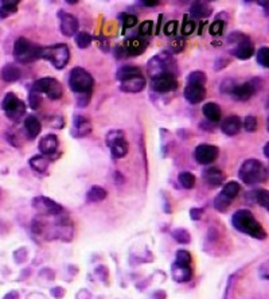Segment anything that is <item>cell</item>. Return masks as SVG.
I'll use <instances>...</instances> for the list:
<instances>
[{"instance_id":"61","label":"cell","mask_w":269,"mask_h":299,"mask_svg":"<svg viewBox=\"0 0 269 299\" xmlns=\"http://www.w3.org/2000/svg\"><path fill=\"white\" fill-rule=\"evenodd\" d=\"M268 148H269V143H266L265 144V147H264V155H265V158H268V156H269Z\"/></svg>"},{"instance_id":"12","label":"cell","mask_w":269,"mask_h":299,"mask_svg":"<svg viewBox=\"0 0 269 299\" xmlns=\"http://www.w3.org/2000/svg\"><path fill=\"white\" fill-rule=\"evenodd\" d=\"M151 88H152V91L157 92L160 95L162 93H170V92L176 91L178 80L174 74L166 73V74H162L156 78H152L151 80Z\"/></svg>"},{"instance_id":"14","label":"cell","mask_w":269,"mask_h":299,"mask_svg":"<svg viewBox=\"0 0 269 299\" xmlns=\"http://www.w3.org/2000/svg\"><path fill=\"white\" fill-rule=\"evenodd\" d=\"M58 18H60V27L61 33L65 37H75L78 33L79 22L74 15H71L69 12L60 11L58 12Z\"/></svg>"},{"instance_id":"32","label":"cell","mask_w":269,"mask_h":299,"mask_svg":"<svg viewBox=\"0 0 269 299\" xmlns=\"http://www.w3.org/2000/svg\"><path fill=\"white\" fill-rule=\"evenodd\" d=\"M251 196L253 197L254 202L262 206L264 209H269V193L268 190L260 189L251 192Z\"/></svg>"},{"instance_id":"19","label":"cell","mask_w":269,"mask_h":299,"mask_svg":"<svg viewBox=\"0 0 269 299\" xmlns=\"http://www.w3.org/2000/svg\"><path fill=\"white\" fill-rule=\"evenodd\" d=\"M58 146H60V142H58V138L54 133H47L38 143L39 151H41L42 155L45 156L52 155L58 150Z\"/></svg>"},{"instance_id":"15","label":"cell","mask_w":269,"mask_h":299,"mask_svg":"<svg viewBox=\"0 0 269 299\" xmlns=\"http://www.w3.org/2000/svg\"><path fill=\"white\" fill-rule=\"evenodd\" d=\"M183 95L184 99L190 104H199L205 100L207 91H206L205 85H201V84H187Z\"/></svg>"},{"instance_id":"33","label":"cell","mask_w":269,"mask_h":299,"mask_svg":"<svg viewBox=\"0 0 269 299\" xmlns=\"http://www.w3.org/2000/svg\"><path fill=\"white\" fill-rule=\"evenodd\" d=\"M238 193H239V183L235 181L228 182V183L222 187V190H221V194H224L225 197H228L229 200H232V201L238 196Z\"/></svg>"},{"instance_id":"58","label":"cell","mask_w":269,"mask_h":299,"mask_svg":"<svg viewBox=\"0 0 269 299\" xmlns=\"http://www.w3.org/2000/svg\"><path fill=\"white\" fill-rule=\"evenodd\" d=\"M142 6H146V7H157L159 6V2H155V0H151V2H140Z\"/></svg>"},{"instance_id":"16","label":"cell","mask_w":269,"mask_h":299,"mask_svg":"<svg viewBox=\"0 0 269 299\" xmlns=\"http://www.w3.org/2000/svg\"><path fill=\"white\" fill-rule=\"evenodd\" d=\"M171 277L176 283H186L193 278V268H191V265L175 261L171 265Z\"/></svg>"},{"instance_id":"30","label":"cell","mask_w":269,"mask_h":299,"mask_svg":"<svg viewBox=\"0 0 269 299\" xmlns=\"http://www.w3.org/2000/svg\"><path fill=\"white\" fill-rule=\"evenodd\" d=\"M19 2H2L0 3V19H7L8 16L18 11Z\"/></svg>"},{"instance_id":"45","label":"cell","mask_w":269,"mask_h":299,"mask_svg":"<svg viewBox=\"0 0 269 299\" xmlns=\"http://www.w3.org/2000/svg\"><path fill=\"white\" fill-rule=\"evenodd\" d=\"M235 85H237V84H235L232 78H226V80H224L222 84H221V93H222V95H232V92L235 88Z\"/></svg>"},{"instance_id":"56","label":"cell","mask_w":269,"mask_h":299,"mask_svg":"<svg viewBox=\"0 0 269 299\" xmlns=\"http://www.w3.org/2000/svg\"><path fill=\"white\" fill-rule=\"evenodd\" d=\"M228 65H229V61H226V60H218L217 61V64L214 65V69H216V70H220V69L225 68V66H228Z\"/></svg>"},{"instance_id":"50","label":"cell","mask_w":269,"mask_h":299,"mask_svg":"<svg viewBox=\"0 0 269 299\" xmlns=\"http://www.w3.org/2000/svg\"><path fill=\"white\" fill-rule=\"evenodd\" d=\"M176 29H178V22H176V20H171V22H168L167 24H166L163 31H165V34L167 35V37H171V35H175Z\"/></svg>"},{"instance_id":"60","label":"cell","mask_w":269,"mask_h":299,"mask_svg":"<svg viewBox=\"0 0 269 299\" xmlns=\"http://www.w3.org/2000/svg\"><path fill=\"white\" fill-rule=\"evenodd\" d=\"M258 6H262V7H264V11H265L266 14H268V7H269V4L266 3V2H260V3H258Z\"/></svg>"},{"instance_id":"18","label":"cell","mask_w":269,"mask_h":299,"mask_svg":"<svg viewBox=\"0 0 269 299\" xmlns=\"http://www.w3.org/2000/svg\"><path fill=\"white\" fill-rule=\"evenodd\" d=\"M123 47L128 57L129 56H142L147 49V41L142 37H133V38L125 41Z\"/></svg>"},{"instance_id":"51","label":"cell","mask_w":269,"mask_h":299,"mask_svg":"<svg viewBox=\"0 0 269 299\" xmlns=\"http://www.w3.org/2000/svg\"><path fill=\"white\" fill-rule=\"evenodd\" d=\"M96 275H97L98 278H100L102 282H106V279H108V269H106V267H104V265H98V267H96Z\"/></svg>"},{"instance_id":"23","label":"cell","mask_w":269,"mask_h":299,"mask_svg":"<svg viewBox=\"0 0 269 299\" xmlns=\"http://www.w3.org/2000/svg\"><path fill=\"white\" fill-rule=\"evenodd\" d=\"M202 178L210 187H218L224 182V173L218 167H209L202 173Z\"/></svg>"},{"instance_id":"27","label":"cell","mask_w":269,"mask_h":299,"mask_svg":"<svg viewBox=\"0 0 269 299\" xmlns=\"http://www.w3.org/2000/svg\"><path fill=\"white\" fill-rule=\"evenodd\" d=\"M24 131H26V135L29 137V139H35V138L41 133L42 131V124L39 119L37 116H27L24 119Z\"/></svg>"},{"instance_id":"37","label":"cell","mask_w":269,"mask_h":299,"mask_svg":"<svg viewBox=\"0 0 269 299\" xmlns=\"http://www.w3.org/2000/svg\"><path fill=\"white\" fill-rule=\"evenodd\" d=\"M184 46H186V39H184L183 37H175V38H172L171 41H170L168 47H170L171 54H178L183 51ZM170 51H168V53H170Z\"/></svg>"},{"instance_id":"25","label":"cell","mask_w":269,"mask_h":299,"mask_svg":"<svg viewBox=\"0 0 269 299\" xmlns=\"http://www.w3.org/2000/svg\"><path fill=\"white\" fill-rule=\"evenodd\" d=\"M202 114L205 116V119L209 123H218L221 120V116H222V111H221L220 105L216 104V102H206L205 105L202 106Z\"/></svg>"},{"instance_id":"49","label":"cell","mask_w":269,"mask_h":299,"mask_svg":"<svg viewBox=\"0 0 269 299\" xmlns=\"http://www.w3.org/2000/svg\"><path fill=\"white\" fill-rule=\"evenodd\" d=\"M29 101H30V106L33 110H39V106H41V96L38 92H35L34 89H31L30 96H29Z\"/></svg>"},{"instance_id":"39","label":"cell","mask_w":269,"mask_h":299,"mask_svg":"<svg viewBox=\"0 0 269 299\" xmlns=\"http://www.w3.org/2000/svg\"><path fill=\"white\" fill-rule=\"evenodd\" d=\"M195 31V20H193L189 15L184 16L183 23H182V37H189Z\"/></svg>"},{"instance_id":"57","label":"cell","mask_w":269,"mask_h":299,"mask_svg":"<svg viewBox=\"0 0 269 299\" xmlns=\"http://www.w3.org/2000/svg\"><path fill=\"white\" fill-rule=\"evenodd\" d=\"M92 295H90L89 291H86V290H81V291L77 294V299H90Z\"/></svg>"},{"instance_id":"38","label":"cell","mask_w":269,"mask_h":299,"mask_svg":"<svg viewBox=\"0 0 269 299\" xmlns=\"http://www.w3.org/2000/svg\"><path fill=\"white\" fill-rule=\"evenodd\" d=\"M172 237L179 242V244H189L191 241L190 233L183 229V228H178V229H174L172 231Z\"/></svg>"},{"instance_id":"8","label":"cell","mask_w":269,"mask_h":299,"mask_svg":"<svg viewBox=\"0 0 269 299\" xmlns=\"http://www.w3.org/2000/svg\"><path fill=\"white\" fill-rule=\"evenodd\" d=\"M2 110L10 120L18 123L26 114V104L15 93H7L2 101Z\"/></svg>"},{"instance_id":"47","label":"cell","mask_w":269,"mask_h":299,"mask_svg":"<svg viewBox=\"0 0 269 299\" xmlns=\"http://www.w3.org/2000/svg\"><path fill=\"white\" fill-rule=\"evenodd\" d=\"M225 27V22L221 19H217L214 23H211V26H210L209 31L210 34L213 35V37H218V35L222 34V31H224Z\"/></svg>"},{"instance_id":"22","label":"cell","mask_w":269,"mask_h":299,"mask_svg":"<svg viewBox=\"0 0 269 299\" xmlns=\"http://www.w3.org/2000/svg\"><path fill=\"white\" fill-rule=\"evenodd\" d=\"M213 14V7L207 2H195L190 7V18L194 19H206Z\"/></svg>"},{"instance_id":"24","label":"cell","mask_w":269,"mask_h":299,"mask_svg":"<svg viewBox=\"0 0 269 299\" xmlns=\"http://www.w3.org/2000/svg\"><path fill=\"white\" fill-rule=\"evenodd\" d=\"M241 120H239L238 116H229V118L225 119L222 121V124H221V131L225 133V135H228V137H235L237 133H239L241 131Z\"/></svg>"},{"instance_id":"6","label":"cell","mask_w":269,"mask_h":299,"mask_svg":"<svg viewBox=\"0 0 269 299\" xmlns=\"http://www.w3.org/2000/svg\"><path fill=\"white\" fill-rule=\"evenodd\" d=\"M94 80L89 72H86L84 68L71 69L70 74H69V88L74 95L79 93H92L93 89Z\"/></svg>"},{"instance_id":"1","label":"cell","mask_w":269,"mask_h":299,"mask_svg":"<svg viewBox=\"0 0 269 299\" xmlns=\"http://www.w3.org/2000/svg\"><path fill=\"white\" fill-rule=\"evenodd\" d=\"M232 223L233 227H234L237 231L243 232V233L251 236L253 239H266V231L262 228L261 224L254 219L252 212H249L248 209H239V210H237V212L233 214Z\"/></svg>"},{"instance_id":"34","label":"cell","mask_w":269,"mask_h":299,"mask_svg":"<svg viewBox=\"0 0 269 299\" xmlns=\"http://www.w3.org/2000/svg\"><path fill=\"white\" fill-rule=\"evenodd\" d=\"M178 182L180 183V186L183 187V189H194L195 186V177L189 171H183V173H180L178 175Z\"/></svg>"},{"instance_id":"7","label":"cell","mask_w":269,"mask_h":299,"mask_svg":"<svg viewBox=\"0 0 269 299\" xmlns=\"http://www.w3.org/2000/svg\"><path fill=\"white\" fill-rule=\"evenodd\" d=\"M229 43H232L233 47L230 50V53L238 60H249L254 54V46L253 42L248 35L243 34V33H233L228 38Z\"/></svg>"},{"instance_id":"44","label":"cell","mask_w":269,"mask_h":299,"mask_svg":"<svg viewBox=\"0 0 269 299\" xmlns=\"http://www.w3.org/2000/svg\"><path fill=\"white\" fill-rule=\"evenodd\" d=\"M153 30V22L152 20H144V22L140 23V26H139V35L142 37V38L146 39L147 37H150L152 34Z\"/></svg>"},{"instance_id":"10","label":"cell","mask_w":269,"mask_h":299,"mask_svg":"<svg viewBox=\"0 0 269 299\" xmlns=\"http://www.w3.org/2000/svg\"><path fill=\"white\" fill-rule=\"evenodd\" d=\"M105 143L111 148V155L113 159H121L128 154V142L124 132L120 129H113L106 133Z\"/></svg>"},{"instance_id":"17","label":"cell","mask_w":269,"mask_h":299,"mask_svg":"<svg viewBox=\"0 0 269 299\" xmlns=\"http://www.w3.org/2000/svg\"><path fill=\"white\" fill-rule=\"evenodd\" d=\"M92 123L88 118L81 116V115H75L74 120H73V135L75 138H85L92 132Z\"/></svg>"},{"instance_id":"42","label":"cell","mask_w":269,"mask_h":299,"mask_svg":"<svg viewBox=\"0 0 269 299\" xmlns=\"http://www.w3.org/2000/svg\"><path fill=\"white\" fill-rule=\"evenodd\" d=\"M257 62L258 65H261L262 68H269V49L266 46L260 47L257 51Z\"/></svg>"},{"instance_id":"54","label":"cell","mask_w":269,"mask_h":299,"mask_svg":"<svg viewBox=\"0 0 269 299\" xmlns=\"http://www.w3.org/2000/svg\"><path fill=\"white\" fill-rule=\"evenodd\" d=\"M51 295L57 299H61L65 295V290L62 287H54L51 288Z\"/></svg>"},{"instance_id":"31","label":"cell","mask_w":269,"mask_h":299,"mask_svg":"<svg viewBox=\"0 0 269 299\" xmlns=\"http://www.w3.org/2000/svg\"><path fill=\"white\" fill-rule=\"evenodd\" d=\"M106 196H108V193H106V190L104 187L92 186L89 192H88V201L89 202H101V201H104L106 198Z\"/></svg>"},{"instance_id":"11","label":"cell","mask_w":269,"mask_h":299,"mask_svg":"<svg viewBox=\"0 0 269 299\" xmlns=\"http://www.w3.org/2000/svg\"><path fill=\"white\" fill-rule=\"evenodd\" d=\"M33 208L37 210L41 216L45 217H57L65 213L64 208L60 204H57L56 201L50 200L49 197H35L33 200Z\"/></svg>"},{"instance_id":"5","label":"cell","mask_w":269,"mask_h":299,"mask_svg":"<svg viewBox=\"0 0 269 299\" xmlns=\"http://www.w3.org/2000/svg\"><path fill=\"white\" fill-rule=\"evenodd\" d=\"M39 51H41V46L35 45L24 37H20L14 43L12 54L19 64H31L34 61L39 60Z\"/></svg>"},{"instance_id":"41","label":"cell","mask_w":269,"mask_h":299,"mask_svg":"<svg viewBox=\"0 0 269 299\" xmlns=\"http://www.w3.org/2000/svg\"><path fill=\"white\" fill-rule=\"evenodd\" d=\"M207 83V77L201 70H195V72L190 73V76L187 77V84H201V85H206Z\"/></svg>"},{"instance_id":"28","label":"cell","mask_w":269,"mask_h":299,"mask_svg":"<svg viewBox=\"0 0 269 299\" xmlns=\"http://www.w3.org/2000/svg\"><path fill=\"white\" fill-rule=\"evenodd\" d=\"M139 76H143V74L140 68H138V66H123V68H120L116 73V78L120 83Z\"/></svg>"},{"instance_id":"55","label":"cell","mask_w":269,"mask_h":299,"mask_svg":"<svg viewBox=\"0 0 269 299\" xmlns=\"http://www.w3.org/2000/svg\"><path fill=\"white\" fill-rule=\"evenodd\" d=\"M258 274H260V277H261L262 279H268V261H265V263L258 268Z\"/></svg>"},{"instance_id":"3","label":"cell","mask_w":269,"mask_h":299,"mask_svg":"<svg viewBox=\"0 0 269 299\" xmlns=\"http://www.w3.org/2000/svg\"><path fill=\"white\" fill-rule=\"evenodd\" d=\"M238 177L247 185H256V183H262L266 181L268 171L260 160L247 159L239 167Z\"/></svg>"},{"instance_id":"52","label":"cell","mask_w":269,"mask_h":299,"mask_svg":"<svg viewBox=\"0 0 269 299\" xmlns=\"http://www.w3.org/2000/svg\"><path fill=\"white\" fill-rule=\"evenodd\" d=\"M203 213H205V210H203L202 208H193L190 210L191 220H194V221H198V220L202 219V216H203Z\"/></svg>"},{"instance_id":"13","label":"cell","mask_w":269,"mask_h":299,"mask_svg":"<svg viewBox=\"0 0 269 299\" xmlns=\"http://www.w3.org/2000/svg\"><path fill=\"white\" fill-rule=\"evenodd\" d=\"M218 148L211 144H199L194 150V159L199 165H211L218 158Z\"/></svg>"},{"instance_id":"40","label":"cell","mask_w":269,"mask_h":299,"mask_svg":"<svg viewBox=\"0 0 269 299\" xmlns=\"http://www.w3.org/2000/svg\"><path fill=\"white\" fill-rule=\"evenodd\" d=\"M119 19L123 22L124 30L132 29V27L138 24V16L132 15V14H120Z\"/></svg>"},{"instance_id":"21","label":"cell","mask_w":269,"mask_h":299,"mask_svg":"<svg viewBox=\"0 0 269 299\" xmlns=\"http://www.w3.org/2000/svg\"><path fill=\"white\" fill-rule=\"evenodd\" d=\"M256 88L252 83H244L241 85H235V88L233 89L232 96L233 99L237 100V101H248L253 97V95L256 93Z\"/></svg>"},{"instance_id":"26","label":"cell","mask_w":269,"mask_h":299,"mask_svg":"<svg viewBox=\"0 0 269 299\" xmlns=\"http://www.w3.org/2000/svg\"><path fill=\"white\" fill-rule=\"evenodd\" d=\"M0 77L6 83H15V81H18L22 77V72H20L18 65L7 64L4 65L2 70H0Z\"/></svg>"},{"instance_id":"36","label":"cell","mask_w":269,"mask_h":299,"mask_svg":"<svg viewBox=\"0 0 269 299\" xmlns=\"http://www.w3.org/2000/svg\"><path fill=\"white\" fill-rule=\"evenodd\" d=\"M233 201L229 200L228 197H225L224 194H218L217 197H216V200H214V208L217 209L218 212L224 213L226 212L229 208H230V205H232Z\"/></svg>"},{"instance_id":"20","label":"cell","mask_w":269,"mask_h":299,"mask_svg":"<svg viewBox=\"0 0 269 299\" xmlns=\"http://www.w3.org/2000/svg\"><path fill=\"white\" fill-rule=\"evenodd\" d=\"M147 85L146 78L143 76L133 77V78H129V80L121 81L120 83V89L125 93H140L142 91H144V88Z\"/></svg>"},{"instance_id":"48","label":"cell","mask_w":269,"mask_h":299,"mask_svg":"<svg viewBox=\"0 0 269 299\" xmlns=\"http://www.w3.org/2000/svg\"><path fill=\"white\" fill-rule=\"evenodd\" d=\"M90 99H92V93H79L75 95V104L79 108H85L86 105H89Z\"/></svg>"},{"instance_id":"53","label":"cell","mask_w":269,"mask_h":299,"mask_svg":"<svg viewBox=\"0 0 269 299\" xmlns=\"http://www.w3.org/2000/svg\"><path fill=\"white\" fill-rule=\"evenodd\" d=\"M97 41H98V46H100V49L102 50V51H108V50H109V41H108V39L104 38V37H98Z\"/></svg>"},{"instance_id":"29","label":"cell","mask_w":269,"mask_h":299,"mask_svg":"<svg viewBox=\"0 0 269 299\" xmlns=\"http://www.w3.org/2000/svg\"><path fill=\"white\" fill-rule=\"evenodd\" d=\"M50 162H51V159H50L49 156H45L41 154V155H35L31 158L30 166L33 167L37 173H45V171L49 169Z\"/></svg>"},{"instance_id":"43","label":"cell","mask_w":269,"mask_h":299,"mask_svg":"<svg viewBox=\"0 0 269 299\" xmlns=\"http://www.w3.org/2000/svg\"><path fill=\"white\" fill-rule=\"evenodd\" d=\"M257 127L258 120L254 115H249V116L245 118V120H244V129H245L247 132H256V131H257Z\"/></svg>"},{"instance_id":"35","label":"cell","mask_w":269,"mask_h":299,"mask_svg":"<svg viewBox=\"0 0 269 299\" xmlns=\"http://www.w3.org/2000/svg\"><path fill=\"white\" fill-rule=\"evenodd\" d=\"M92 42H93L92 35L89 33H86V31H78L77 35H75V43H77L79 49H88L92 45Z\"/></svg>"},{"instance_id":"59","label":"cell","mask_w":269,"mask_h":299,"mask_svg":"<svg viewBox=\"0 0 269 299\" xmlns=\"http://www.w3.org/2000/svg\"><path fill=\"white\" fill-rule=\"evenodd\" d=\"M3 299H19V292H18V291H11V292H8L7 295L4 296Z\"/></svg>"},{"instance_id":"2","label":"cell","mask_w":269,"mask_h":299,"mask_svg":"<svg viewBox=\"0 0 269 299\" xmlns=\"http://www.w3.org/2000/svg\"><path fill=\"white\" fill-rule=\"evenodd\" d=\"M147 72L150 78H156V77L170 73L176 77L178 73V66H176V61L174 60L171 53L168 51H162V53L153 56L148 64H147Z\"/></svg>"},{"instance_id":"46","label":"cell","mask_w":269,"mask_h":299,"mask_svg":"<svg viewBox=\"0 0 269 299\" xmlns=\"http://www.w3.org/2000/svg\"><path fill=\"white\" fill-rule=\"evenodd\" d=\"M176 263H182V264H191V254L186 250H179L176 252Z\"/></svg>"},{"instance_id":"9","label":"cell","mask_w":269,"mask_h":299,"mask_svg":"<svg viewBox=\"0 0 269 299\" xmlns=\"http://www.w3.org/2000/svg\"><path fill=\"white\" fill-rule=\"evenodd\" d=\"M33 89L39 95H46L50 100H60L64 95V88L61 83L52 77H43L33 84Z\"/></svg>"},{"instance_id":"4","label":"cell","mask_w":269,"mask_h":299,"mask_svg":"<svg viewBox=\"0 0 269 299\" xmlns=\"http://www.w3.org/2000/svg\"><path fill=\"white\" fill-rule=\"evenodd\" d=\"M39 58L42 60L49 61L50 64L58 70L66 68V65L69 64L70 60V50L69 46L65 43H57L54 46H46V47H41L39 51Z\"/></svg>"}]
</instances>
